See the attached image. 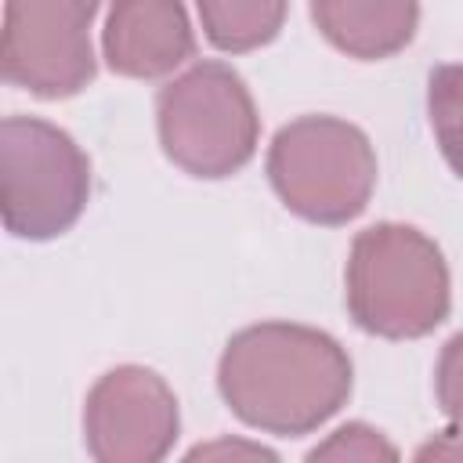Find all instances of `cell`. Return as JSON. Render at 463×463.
I'll return each instance as SVG.
<instances>
[{"instance_id": "7c38bea8", "label": "cell", "mask_w": 463, "mask_h": 463, "mask_svg": "<svg viewBox=\"0 0 463 463\" xmlns=\"http://www.w3.org/2000/svg\"><path fill=\"white\" fill-rule=\"evenodd\" d=\"M307 459H398V449L376 427L354 420L336 427L322 445H315Z\"/></svg>"}, {"instance_id": "9a60e30c", "label": "cell", "mask_w": 463, "mask_h": 463, "mask_svg": "<svg viewBox=\"0 0 463 463\" xmlns=\"http://www.w3.org/2000/svg\"><path fill=\"white\" fill-rule=\"evenodd\" d=\"M199 456H260V459H275L271 449L264 445H246V441H213V445H195L188 452V459H199Z\"/></svg>"}, {"instance_id": "30bf717a", "label": "cell", "mask_w": 463, "mask_h": 463, "mask_svg": "<svg viewBox=\"0 0 463 463\" xmlns=\"http://www.w3.org/2000/svg\"><path fill=\"white\" fill-rule=\"evenodd\" d=\"M206 40L224 54H246L282 33L289 0H195Z\"/></svg>"}, {"instance_id": "ba28073f", "label": "cell", "mask_w": 463, "mask_h": 463, "mask_svg": "<svg viewBox=\"0 0 463 463\" xmlns=\"http://www.w3.org/2000/svg\"><path fill=\"white\" fill-rule=\"evenodd\" d=\"M195 54V33L181 0H112L101 29V58L116 76L163 80Z\"/></svg>"}, {"instance_id": "3957f363", "label": "cell", "mask_w": 463, "mask_h": 463, "mask_svg": "<svg viewBox=\"0 0 463 463\" xmlns=\"http://www.w3.org/2000/svg\"><path fill=\"white\" fill-rule=\"evenodd\" d=\"M268 181L282 206L311 224L354 221L376 188V152L340 116H297L268 145Z\"/></svg>"}, {"instance_id": "52a82bcc", "label": "cell", "mask_w": 463, "mask_h": 463, "mask_svg": "<svg viewBox=\"0 0 463 463\" xmlns=\"http://www.w3.org/2000/svg\"><path fill=\"white\" fill-rule=\"evenodd\" d=\"M177 430V394L156 369L116 365L87 391L83 445L98 463H156L170 456Z\"/></svg>"}, {"instance_id": "9c48e42d", "label": "cell", "mask_w": 463, "mask_h": 463, "mask_svg": "<svg viewBox=\"0 0 463 463\" xmlns=\"http://www.w3.org/2000/svg\"><path fill=\"white\" fill-rule=\"evenodd\" d=\"M311 22L347 58L380 61L412 43L420 0H311Z\"/></svg>"}, {"instance_id": "4fadbf2b", "label": "cell", "mask_w": 463, "mask_h": 463, "mask_svg": "<svg viewBox=\"0 0 463 463\" xmlns=\"http://www.w3.org/2000/svg\"><path fill=\"white\" fill-rule=\"evenodd\" d=\"M434 398H438V409L456 423L463 427V333L449 336L441 354H438V365H434Z\"/></svg>"}, {"instance_id": "7a4b0ae2", "label": "cell", "mask_w": 463, "mask_h": 463, "mask_svg": "<svg viewBox=\"0 0 463 463\" xmlns=\"http://www.w3.org/2000/svg\"><path fill=\"white\" fill-rule=\"evenodd\" d=\"M344 300L354 326L383 340H420L452 311V279L441 246L412 224L380 221L354 235L344 268Z\"/></svg>"}, {"instance_id": "5bb4252c", "label": "cell", "mask_w": 463, "mask_h": 463, "mask_svg": "<svg viewBox=\"0 0 463 463\" xmlns=\"http://www.w3.org/2000/svg\"><path fill=\"white\" fill-rule=\"evenodd\" d=\"M416 456H420V459H430V456H441V459H463V427L452 423L449 430H441L438 438H430L427 445H420Z\"/></svg>"}, {"instance_id": "6da1fadb", "label": "cell", "mask_w": 463, "mask_h": 463, "mask_svg": "<svg viewBox=\"0 0 463 463\" xmlns=\"http://www.w3.org/2000/svg\"><path fill=\"white\" fill-rule=\"evenodd\" d=\"M354 369L344 344L300 322L239 329L217 362L224 405L253 430L300 438L329 423L351 398Z\"/></svg>"}, {"instance_id": "8992f818", "label": "cell", "mask_w": 463, "mask_h": 463, "mask_svg": "<svg viewBox=\"0 0 463 463\" xmlns=\"http://www.w3.org/2000/svg\"><path fill=\"white\" fill-rule=\"evenodd\" d=\"M98 7L101 0H4V80L43 101L80 94L98 72L90 47Z\"/></svg>"}, {"instance_id": "8fae6325", "label": "cell", "mask_w": 463, "mask_h": 463, "mask_svg": "<svg viewBox=\"0 0 463 463\" xmlns=\"http://www.w3.org/2000/svg\"><path fill=\"white\" fill-rule=\"evenodd\" d=\"M427 116L445 163L456 177H463V61H449L430 72Z\"/></svg>"}, {"instance_id": "277c9868", "label": "cell", "mask_w": 463, "mask_h": 463, "mask_svg": "<svg viewBox=\"0 0 463 463\" xmlns=\"http://www.w3.org/2000/svg\"><path fill=\"white\" fill-rule=\"evenodd\" d=\"M163 156L199 181L239 174L260 141V116L242 76L224 61H195L156 94Z\"/></svg>"}, {"instance_id": "5b68a950", "label": "cell", "mask_w": 463, "mask_h": 463, "mask_svg": "<svg viewBox=\"0 0 463 463\" xmlns=\"http://www.w3.org/2000/svg\"><path fill=\"white\" fill-rule=\"evenodd\" d=\"M0 210L14 239L65 235L90 203V159L69 130L40 116L0 123Z\"/></svg>"}]
</instances>
